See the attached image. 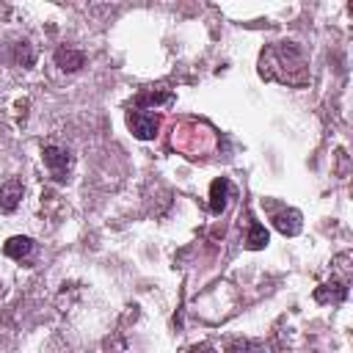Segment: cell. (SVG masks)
<instances>
[{
	"label": "cell",
	"instance_id": "obj_3",
	"mask_svg": "<svg viewBox=\"0 0 353 353\" xmlns=\"http://www.w3.org/2000/svg\"><path fill=\"white\" fill-rule=\"evenodd\" d=\"M44 163H47V168H50L58 179H66V171H69L72 157H69V152L61 149V146H47V149H44Z\"/></svg>",
	"mask_w": 353,
	"mask_h": 353
},
{
	"label": "cell",
	"instance_id": "obj_5",
	"mask_svg": "<svg viewBox=\"0 0 353 353\" xmlns=\"http://www.w3.org/2000/svg\"><path fill=\"white\" fill-rule=\"evenodd\" d=\"M3 251H6V256H11V259H22V256H28V254L33 251V240H30V237H11V240H6Z\"/></svg>",
	"mask_w": 353,
	"mask_h": 353
},
{
	"label": "cell",
	"instance_id": "obj_4",
	"mask_svg": "<svg viewBox=\"0 0 353 353\" xmlns=\"http://www.w3.org/2000/svg\"><path fill=\"white\" fill-rule=\"evenodd\" d=\"M273 223H276V229L281 232V234H298L301 232V212H295V210H287V212H276L273 215Z\"/></svg>",
	"mask_w": 353,
	"mask_h": 353
},
{
	"label": "cell",
	"instance_id": "obj_9",
	"mask_svg": "<svg viewBox=\"0 0 353 353\" xmlns=\"http://www.w3.org/2000/svg\"><path fill=\"white\" fill-rule=\"evenodd\" d=\"M185 353H215L210 345H196V347H190V350H185Z\"/></svg>",
	"mask_w": 353,
	"mask_h": 353
},
{
	"label": "cell",
	"instance_id": "obj_8",
	"mask_svg": "<svg viewBox=\"0 0 353 353\" xmlns=\"http://www.w3.org/2000/svg\"><path fill=\"white\" fill-rule=\"evenodd\" d=\"M268 243V232H265V226H259V223H251V229H248V237H245V245L248 248H262Z\"/></svg>",
	"mask_w": 353,
	"mask_h": 353
},
{
	"label": "cell",
	"instance_id": "obj_6",
	"mask_svg": "<svg viewBox=\"0 0 353 353\" xmlns=\"http://www.w3.org/2000/svg\"><path fill=\"white\" fill-rule=\"evenodd\" d=\"M55 61H58V66L61 69H66V72H74V69H80L83 66V52H77V50H69V47H61L58 52H55Z\"/></svg>",
	"mask_w": 353,
	"mask_h": 353
},
{
	"label": "cell",
	"instance_id": "obj_2",
	"mask_svg": "<svg viewBox=\"0 0 353 353\" xmlns=\"http://www.w3.org/2000/svg\"><path fill=\"white\" fill-rule=\"evenodd\" d=\"M232 196H234L232 182H229L226 176L215 179V182L210 185V210H212V215H221V212L226 210V204H229Z\"/></svg>",
	"mask_w": 353,
	"mask_h": 353
},
{
	"label": "cell",
	"instance_id": "obj_1",
	"mask_svg": "<svg viewBox=\"0 0 353 353\" xmlns=\"http://www.w3.org/2000/svg\"><path fill=\"white\" fill-rule=\"evenodd\" d=\"M127 124L135 132V138H141V141H149L157 132V116L152 110H132L127 116Z\"/></svg>",
	"mask_w": 353,
	"mask_h": 353
},
{
	"label": "cell",
	"instance_id": "obj_7",
	"mask_svg": "<svg viewBox=\"0 0 353 353\" xmlns=\"http://www.w3.org/2000/svg\"><path fill=\"white\" fill-rule=\"evenodd\" d=\"M19 199H22V185H19L17 179L6 182V188L0 190V207H3V210H14Z\"/></svg>",
	"mask_w": 353,
	"mask_h": 353
}]
</instances>
